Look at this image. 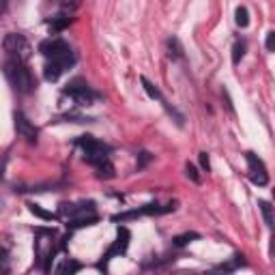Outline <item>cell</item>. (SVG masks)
Returning <instances> with one entry per match:
<instances>
[{
  "instance_id": "1",
  "label": "cell",
  "mask_w": 275,
  "mask_h": 275,
  "mask_svg": "<svg viewBox=\"0 0 275 275\" xmlns=\"http://www.w3.org/2000/svg\"><path fill=\"white\" fill-rule=\"evenodd\" d=\"M5 76L15 91L22 93V95H30L37 86L35 76H32V71L28 69V64L18 60V58H9L5 62Z\"/></svg>"
},
{
  "instance_id": "2",
  "label": "cell",
  "mask_w": 275,
  "mask_h": 275,
  "mask_svg": "<svg viewBox=\"0 0 275 275\" xmlns=\"http://www.w3.org/2000/svg\"><path fill=\"white\" fill-rule=\"evenodd\" d=\"M39 52H41L45 58H50V62H56L67 71L71 64L76 62V54L71 50V45L62 39H45V41L39 43Z\"/></svg>"
},
{
  "instance_id": "3",
  "label": "cell",
  "mask_w": 275,
  "mask_h": 275,
  "mask_svg": "<svg viewBox=\"0 0 275 275\" xmlns=\"http://www.w3.org/2000/svg\"><path fill=\"white\" fill-rule=\"evenodd\" d=\"M78 144L82 147L84 159L88 161V164L97 166V164H103V161H108V155H110V147H108V144L95 140L93 135H80Z\"/></svg>"
},
{
  "instance_id": "4",
  "label": "cell",
  "mask_w": 275,
  "mask_h": 275,
  "mask_svg": "<svg viewBox=\"0 0 275 275\" xmlns=\"http://www.w3.org/2000/svg\"><path fill=\"white\" fill-rule=\"evenodd\" d=\"M3 47L11 58H18L22 62H26L28 56H30V45L26 41V37L18 35V32H9V35L5 37V41H3Z\"/></svg>"
},
{
  "instance_id": "5",
  "label": "cell",
  "mask_w": 275,
  "mask_h": 275,
  "mask_svg": "<svg viewBox=\"0 0 275 275\" xmlns=\"http://www.w3.org/2000/svg\"><path fill=\"white\" fill-rule=\"evenodd\" d=\"M129 239H131V234H129V230L125 228V226H120V228L116 230V241L110 245V249L106 254L101 256V262H99V269L106 273L108 271V262L112 260L114 256H123L127 254V247H129Z\"/></svg>"
},
{
  "instance_id": "6",
  "label": "cell",
  "mask_w": 275,
  "mask_h": 275,
  "mask_svg": "<svg viewBox=\"0 0 275 275\" xmlns=\"http://www.w3.org/2000/svg\"><path fill=\"white\" fill-rule=\"evenodd\" d=\"M64 95H69L71 99L78 103V106H93V101H95L93 88L88 86L84 80H80V78L64 86Z\"/></svg>"
},
{
  "instance_id": "7",
  "label": "cell",
  "mask_w": 275,
  "mask_h": 275,
  "mask_svg": "<svg viewBox=\"0 0 275 275\" xmlns=\"http://www.w3.org/2000/svg\"><path fill=\"white\" fill-rule=\"evenodd\" d=\"M245 161L249 166V179H252L254 185H260V187H264L266 183H269V174H266V166L264 161L256 155V153H245Z\"/></svg>"
},
{
  "instance_id": "8",
  "label": "cell",
  "mask_w": 275,
  "mask_h": 275,
  "mask_svg": "<svg viewBox=\"0 0 275 275\" xmlns=\"http://www.w3.org/2000/svg\"><path fill=\"white\" fill-rule=\"evenodd\" d=\"M13 120H15V131H18L20 138H24L28 144H37V138H39V129L35 127V123L22 112H15L13 114Z\"/></svg>"
},
{
  "instance_id": "9",
  "label": "cell",
  "mask_w": 275,
  "mask_h": 275,
  "mask_svg": "<svg viewBox=\"0 0 275 275\" xmlns=\"http://www.w3.org/2000/svg\"><path fill=\"white\" fill-rule=\"evenodd\" d=\"M47 26H50L54 32H60V30H64L71 24V15H64V13H60V15H56V18H52V20H47L45 22Z\"/></svg>"
},
{
  "instance_id": "10",
  "label": "cell",
  "mask_w": 275,
  "mask_h": 275,
  "mask_svg": "<svg viewBox=\"0 0 275 275\" xmlns=\"http://www.w3.org/2000/svg\"><path fill=\"white\" fill-rule=\"evenodd\" d=\"M62 67L60 64H56V62H47L45 67H43V78L47 80V82H56L60 76H62Z\"/></svg>"
},
{
  "instance_id": "11",
  "label": "cell",
  "mask_w": 275,
  "mask_h": 275,
  "mask_svg": "<svg viewBox=\"0 0 275 275\" xmlns=\"http://www.w3.org/2000/svg\"><path fill=\"white\" fill-rule=\"evenodd\" d=\"M28 211H30L32 215L41 217V220H45V222H58V215H56V213H50V211H45V209H41L39 204H35V202H30V204H28Z\"/></svg>"
},
{
  "instance_id": "12",
  "label": "cell",
  "mask_w": 275,
  "mask_h": 275,
  "mask_svg": "<svg viewBox=\"0 0 275 275\" xmlns=\"http://www.w3.org/2000/svg\"><path fill=\"white\" fill-rule=\"evenodd\" d=\"M97 222V215L91 213V215H84V217H76V220H69V228L76 230V228H84V226H93Z\"/></svg>"
},
{
  "instance_id": "13",
  "label": "cell",
  "mask_w": 275,
  "mask_h": 275,
  "mask_svg": "<svg viewBox=\"0 0 275 275\" xmlns=\"http://www.w3.org/2000/svg\"><path fill=\"white\" fill-rule=\"evenodd\" d=\"M82 262H78V260H74V258H67L64 260V264L60 266V271H58V275H76L80 269H82Z\"/></svg>"
},
{
  "instance_id": "14",
  "label": "cell",
  "mask_w": 275,
  "mask_h": 275,
  "mask_svg": "<svg viewBox=\"0 0 275 275\" xmlns=\"http://www.w3.org/2000/svg\"><path fill=\"white\" fill-rule=\"evenodd\" d=\"M97 176L99 179H114V166L110 164V159L108 161H103V164H97Z\"/></svg>"
},
{
  "instance_id": "15",
  "label": "cell",
  "mask_w": 275,
  "mask_h": 275,
  "mask_svg": "<svg viewBox=\"0 0 275 275\" xmlns=\"http://www.w3.org/2000/svg\"><path fill=\"white\" fill-rule=\"evenodd\" d=\"M234 22H237V26H241V28L249 26V13H247L245 7H237V11H234Z\"/></svg>"
},
{
  "instance_id": "16",
  "label": "cell",
  "mask_w": 275,
  "mask_h": 275,
  "mask_svg": "<svg viewBox=\"0 0 275 275\" xmlns=\"http://www.w3.org/2000/svg\"><path fill=\"white\" fill-rule=\"evenodd\" d=\"M140 82H142V88L147 91V95L151 97V99H157V101H161V93H159V88L153 84V82H149L147 78H140Z\"/></svg>"
},
{
  "instance_id": "17",
  "label": "cell",
  "mask_w": 275,
  "mask_h": 275,
  "mask_svg": "<svg viewBox=\"0 0 275 275\" xmlns=\"http://www.w3.org/2000/svg\"><path fill=\"white\" fill-rule=\"evenodd\" d=\"M200 239L198 232H185V234H179V237H174V245L176 247H185L187 243H191V241Z\"/></svg>"
},
{
  "instance_id": "18",
  "label": "cell",
  "mask_w": 275,
  "mask_h": 275,
  "mask_svg": "<svg viewBox=\"0 0 275 275\" xmlns=\"http://www.w3.org/2000/svg\"><path fill=\"white\" fill-rule=\"evenodd\" d=\"M245 41H237V43H234V47H232V62L234 64H239L241 62V58H243V56H245Z\"/></svg>"
},
{
  "instance_id": "19",
  "label": "cell",
  "mask_w": 275,
  "mask_h": 275,
  "mask_svg": "<svg viewBox=\"0 0 275 275\" xmlns=\"http://www.w3.org/2000/svg\"><path fill=\"white\" fill-rule=\"evenodd\" d=\"M258 207H260V211H262V217H264V222H266V226H273V211H271V204L266 200H260L258 202Z\"/></svg>"
},
{
  "instance_id": "20",
  "label": "cell",
  "mask_w": 275,
  "mask_h": 275,
  "mask_svg": "<svg viewBox=\"0 0 275 275\" xmlns=\"http://www.w3.org/2000/svg\"><path fill=\"white\" fill-rule=\"evenodd\" d=\"M168 50H170V56L172 58H181L183 56V47H181V43H179V39H168Z\"/></svg>"
},
{
  "instance_id": "21",
  "label": "cell",
  "mask_w": 275,
  "mask_h": 275,
  "mask_svg": "<svg viewBox=\"0 0 275 275\" xmlns=\"http://www.w3.org/2000/svg\"><path fill=\"white\" fill-rule=\"evenodd\" d=\"M234 269H237V264H234V262H228V264H220V266H215V269H211L207 275H230Z\"/></svg>"
},
{
  "instance_id": "22",
  "label": "cell",
  "mask_w": 275,
  "mask_h": 275,
  "mask_svg": "<svg viewBox=\"0 0 275 275\" xmlns=\"http://www.w3.org/2000/svg\"><path fill=\"white\" fill-rule=\"evenodd\" d=\"M185 174H187V179H191L193 183H200V181H202L200 174H198V168L193 166V164H187V166H185Z\"/></svg>"
},
{
  "instance_id": "23",
  "label": "cell",
  "mask_w": 275,
  "mask_h": 275,
  "mask_svg": "<svg viewBox=\"0 0 275 275\" xmlns=\"http://www.w3.org/2000/svg\"><path fill=\"white\" fill-rule=\"evenodd\" d=\"M200 166L204 172H211V161H209V153H200Z\"/></svg>"
},
{
  "instance_id": "24",
  "label": "cell",
  "mask_w": 275,
  "mask_h": 275,
  "mask_svg": "<svg viewBox=\"0 0 275 275\" xmlns=\"http://www.w3.org/2000/svg\"><path fill=\"white\" fill-rule=\"evenodd\" d=\"M151 161V153H147V151H142L140 153V161H138V170H142L144 166H147Z\"/></svg>"
},
{
  "instance_id": "25",
  "label": "cell",
  "mask_w": 275,
  "mask_h": 275,
  "mask_svg": "<svg viewBox=\"0 0 275 275\" xmlns=\"http://www.w3.org/2000/svg\"><path fill=\"white\" fill-rule=\"evenodd\" d=\"M0 271H3V273H9V264H7V254H5V249H0Z\"/></svg>"
},
{
  "instance_id": "26",
  "label": "cell",
  "mask_w": 275,
  "mask_h": 275,
  "mask_svg": "<svg viewBox=\"0 0 275 275\" xmlns=\"http://www.w3.org/2000/svg\"><path fill=\"white\" fill-rule=\"evenodd\" d=\"M273 47H275V32L271 30L269 35H266V50L273 52Z\"/></svg>"
},
{
  "instance_id": "27",
  "label": "cell",
  "mask_w": 275,
  "mask_h": 275,
  "mask_svg": "<svg viewBox=\"0 0 275 275\" xmlns=\"http://www.w3.org/2000/svg\"><path fill=\"white\" fill-rule=\"evenodd\" d=\"M76 9H78L76 3H71V5L69 3H62V11H76Z\"/></svg>"
},
{
  "instance_id": "28",
  "label": "cell",
  "mask_w": 275,
  "mask_h": 275,
  "mask_svg": "<svg viewBox=\"0 0 275 275\" xmlns=\"http://www.w3.org/2000/svg\"><path fill=\"white\" fill-rule=\"evenodd\" d=\"M3 170H5V161H0V179H3Z\"/></svg>"
}]
</instances>
